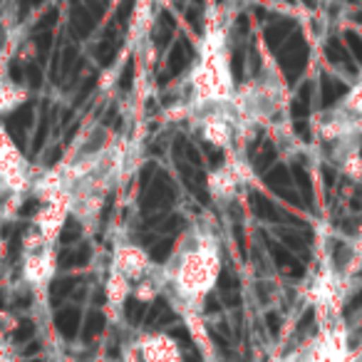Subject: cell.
I'll list each match as a JSON object with an SVG mask.
<instances>
[{
  "label": "cell",
  "instance_id": "7a4b0ae2",
  "mask_svg": "<svg viewBox=\"0 0 362 362\" xmlns=\"http://www.w3.org/2000/svg\"><path fill=\"white\" fill-rule=\"evenodd\" d=\"M248 179H251V169L238 156L228 154V159L206 176V189L216 202H231L238 197Z\"/></svg>",
  "mask_w": 362,
  "mask_h": 362
},
{
  "label": "cell",
  "instance_id": "ba28073f",
  "mask_svg": "<svg viewBox=\"0 0 362 362\" xmlns=\"http://www.w3.org/2000/svg\"><path fill=\"white\" fill-rule=\"evenodd\" d=\"M33 332H35V325H33L30 320L21 322V325L16 327V332H13V337H16V342H25L33 337Z\"/></svg>",
  "mask_w": 362,
  "mask_h": 362
},
{
  "label": "cell",
  "instance_id": "6da1fadb",
  "mask_svg": "<svg viewBox=\"0 0 362 362\" xmlns=\"http://www.w3.org/2000/svg\"><path fill=\"white\" fill-rule=\"evenodd\" d=\"M189 90H192V100H189V112H199L204 107H216L233 102L236 95V82L231 75V62H228L226 50V37H223V28L211 23L204 35L202 55H199L197 65H194L192 75H189Z\"/></svg>",
  "mask_w": 362,
  "mask_h": 362
},
{
  "label": "cell",
  "instance_id": "8992f818",
  "mask_svg": "<svg viewBox=\"0 0 362 362\" xmlns=\"http://www.w3.org/2000/svg\"><path fill=\"white\" fill-rule=\"evenodd\" d=\"M57 330L62 332V335L70 340V337H75L77 332V322H80V313L77 310H62L60 315H57Z\"/></svg>",
  "mask_w": 362,
  "mask_h": 362
},
{
  "label": "cell",
  "instance_id": "30bf717a",
  "mask_svg": "<svg viewBox=\"0 0 362 362\" xmlns=\"http://www.w3.org/2000/svg\"><path fill=\"white\" fill-rule=\"evenodd\" d=\"M37 350H40V345H30V347L25 350V355H33V352H37Z\"/></svg>",
  "mask_w": 362,
  "mask_h": 362
},
{
  "label": "cell",
  "instance_id": "277c9868",
  "mask_svg": "<svg viewBox=\"0 0 362 362\" xmlns=\"http://www.w3.org/2000/svg\"><path fill=\"white\" fill-rule=\"evenodd\" d=\"M28 90L11 80H0V115H11L21 105H25Z\"/></svg>",
  "mask_w": 362,
  "mask_h": 362
},
{
  "label": "cell",
  "instance_id": "3957f363",
  "mask_svg": "<svg viewBox=\"0 0 362 362\" xmlns=\"http://www.w3.org/2000/svg\"><path fill=\"white\" fill-rule=\"evenodd\" d=\"M149 263H151V258L146 256L139 246H134V243H124V246H119L115 253V266L119 268L124 276H132V278H139L141 273L149 268Z\"/></svg>",
  "mask_w": 362,
  "mask_h": 362
},
{
  "label": "cell",
  "instance_id": "52a82bcc",
  "mask_svg": "<svg viewBox=\"0 0 362 362\" xmlns=\"http://www.w3.org/2000/svg\"><path fill=\"white\" fill-rule=\"evenodd\" d=\"M102 327H105V317H102L100 313L90 315V320H87V327H85V340H92L95 335H100Z\"/></svg>",
  "mask_w": 362,
  "mask_h": 362
},
{
  "label": "cell",
  "instance_id": "9c48e42d",
  "mask_svg": "<svg viewBox=\"0 0 362 362\" xmlns=\"http://www.w3.org/2000/svg\"><path fill=\"white\" fill-rule=\"evenodd\" d=\"M268 325H271L273 332H278V317L276 315H268Z\"/></svg>",
  "mask_w": 362,
  "mask_h": 362
},
{
  "label": "cell",
  "instance_id": "5b68a950",
  "mask_svg": "<svg viewBox=\"0 0 362 362\" xmlns=\"http://www.w3.org/2000/svg\"><path fill=\"white\" fill-rule=\"evenodd\" d=\"M337 107H342V110L355 117H362V75H360V80L350 87V92L337 102Z\"/></svg>",
  "mask_w": 362,
  "mask_h": 362
}]
</instances>
